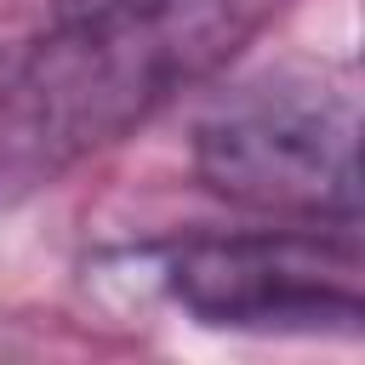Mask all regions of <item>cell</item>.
<instances>
[{"label":"cell","instance_id":"obj_1","mask_svg":"<svg viewBox=\"0 0 365 365\" xmlns=\"http://www.w3.org/2000/svg\"><path fill=\"white\" fill-rule=\"evenodd\" d=\"M194 165L217 194L251 211L354 228L359 217L354 97L297 80L245 91L200 125Z\"/></svg>","mask_w":365,"mask_h":365},{"label":"cell","instance_id":"obj_2","mask_svg":"<svg viewBox=\"0 0 365 365\" xmlns=\"http://www.w3.org/2000/svg\"><path fill=\"white\" fill-rule=\"evenodd\" d=\"M165 291L200 319L228 331L359 336V245L354 234H228L188 240L165 257Z\"/></svg>","mask_w":365,"mask_h":365}]
</instances>
